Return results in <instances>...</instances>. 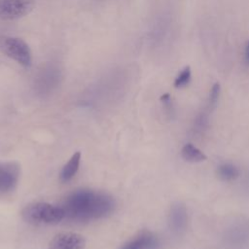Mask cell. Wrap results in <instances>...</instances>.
<instances>
[{
  "instance_id": "3",
  "label": "cell",
  "mask_w": 249,
  "mask_h": 249,
  "mask_svg": "<svg viewBox=\"0 0 249 249\" xmlns=\"http://www.w3.org/2000/svg\"><path fill=\"white\" fill-rule=\"evenodd\" d=\"M0 51L23 67H29L32 62L28 45L21 39L11 36L0 37Z\"/></svg>"
},
{
  "instance_id": "6",
  "label": "cell",
  "mask_w": 249,
  "mask_h": 249,
  "mask_svg": "<svg viewBox=\"0 0 249 249\" xmlns=\"http://www.w3.org/2000/svg\"><path fill=\"white\" fill-rule=\"evenodd\" d=\"M85 238L75 232H61L50 242V249H84Z\"/></svg>"
},
{
  "instance_id": "9",
  "label": "cell",
  "mask_w": 249,
  "mask_h": 249,
  "mask_svg": "<svg viewBox=\"0 0 249 249\" xmlns=\"http://www.w3.org/2000/svg\"><path fill=\"white\" fill-rule=\"evenodd\" d=\"M80 160H81V153L76 152L72 155L70 160L67 161L66 164L61 169L60 172V180L61 182H68L70 181L75 174L77 173L79 166H80Z\"/></svg>"
},
{
  "instance_id": "14",
  "label": "cell",
  "mask_w": 249,
  "mask_h": 249,
  "mask_svg": "<svg viewBox=\"0 0 249 249\" xmlns=\"http://www.w3.org/2000/svg\"><path fill=\"white\" fill-rule=\"evenodd\" d=\"M195 124H196V130H202L206 127V125L208 124V119L207 116L204 113H201L200 115H198L195 121Z\"/></svg>"
},
{
  "instance_id": "11",
  "label": "cell",
  "mask_w": 249,
  "mask_h": 249,
  "mask_svg": "<svg viewBox=\"0 0 249 249\" xmlns=\"http://www.w3.org/2000/svg\"><path fill=\"white\" fill-rule=\"evenodd\" d=\"M218 177L223 181H233L240 175L239 168L230 162H224L217 168Z\"/></svg>"
},
{
  "instance_id": "4",
  "label": "cell",
  "mask_w": 249,
  "mask_h": 249,
  "mask_svg": "<svg viewBox=\"0 0 249 249\" xmlns=\"http://www.w3.org/2000/svg\"><path fill=\"white\" fill-rule=\"evenodd\" d=\"M35 0H0V19L15 20L28 15L34 8Z\"/></svg>"
},
{
  "instance_id": "1",
  "label": "cell",
  "mask_w": 249,
  "mask_h": 249,
  "mask_svg": "<svg viewBox=\"0 0 249 249\" xmlns=\"http://www.w3.org/2000/svg\"><path fill=\"white\" fill-rule=\"evenodd\" d=\"M115 206V200L109 194L90 189L70 193L60 205L64 212V219L77 224L107 217L114 211Z\"/></svg>"
},
{
  "instance_id": "15",
  "label": "cell",
  "mask_w": 249,
  "mask_h": 249,
  "mask_svg": "<svg viewBox=\"0 0 249 249\" xmlns=\"http://www.w3.org/2000/svg\"><path fill=\"white\" fill-rule=\"evenodd\" d=\"M244 63L246 66H249V40L247 41L244 49Z\"/></svg>"
},
{
  "instance_id": "5",
  "label": "cell",
  "mask_w": 249,
  "mask_h": 249,
  "mask_svg": "<svg viewBox=\"0 0 249 249\" xmlns=\"http://www.w3.org/2000/svg\"><path fill=\"white\" fill-rule=\"evenodd\" d=\"M20 167L15 161L0 162V194L13 191L18 182Z\"/></svg>"
},
{
  "instance_id": "2",
  "label": "cell",
  "mask_w": 249,
  "mask_h": 249,
  "mask_svg": "<svg viewBox=\"0 0 249 249\" xmlns=\"http://www.w3.org/2000/svg\"><path fill=\"white\" fill-rule=\"evenodd\" d=\"M22 219L31 225H56L64 219L62 208L47 202H33L21 211Z\"/></svg>"
},
{
  "instance_id": "12",
  "label": "cell",
  "mask_w": 249,
  "mask_h": 249,
  "mask_svg": "<svg viewBox=\"0 0 249 249\" xmlns=\"http://www.w3.org/2000/svg\"><path fill=\"white\" fill-rule=\"evenodd\" d=\"M191 78H192L191 68H190V66H186L176 76V78L174 80V87L181 89V88L188 86L191 81Z\"/></svg>"
},
{
  "instance_id": "10",
  "label": "cell",
  "mask_w": 249,
  "mask_h": 249,
  "mask_svg": "<svg viewBox=\"0 0 249 249\" xmlns=\"http://www.w3.org/2000/svg\"><path fill=\"white\" fill-rule=\"evenodd\" d=\"M182 158L189 162H201L206 160V156L198 148L192 143H187L183 146L181 151Z\"/></svg>"
},
{
  "instance_id": "7",
  "label": "cell",
  "mask_w": 249,
  "mask_h": 249,
  "mask_svg": "<svg viewBox=\"0 0 249 249\" xmlns=\"http://www.w3.org/2000/svg\"><path fill=\"white\" fill-rule=\"evenodd\" d=\"M160 240L156 234L143 231L122 245L120 249H159Z\"/></svg>"
},
{
  "instance_id": "13",
  "label": "cell",
  "mask_w": 249,
  "mask_h": 249,
  "mask_svg": "<svg viewBox=\"0 0 249 249\" xmlns=\"http://www.w3.org/2000/svg\"><path fill=\"white\" fill-rule=\"evenodd\" d=\"M221 93V86L219 83H215L209 92V98H208V106L210 109H214L218 103L219 97Z\"/></svg>"
},
{
  "instance_id": "8",
  "label": "cell",
  "mask_w": 249,
  "mask_h": 249,
  "mask_svg": "<svg viewBox=\"0 0 249 249\" xmlns=\"http://www.w3.org/2000/svg\"><path fill=\"white\" fill-rule=\"evenodd\" d=\"M168 224L170 230L176 234H181L186 231L188 214L185 205L177 202L171 206L168 215Z\"/></svg>"
}]
</instances>
